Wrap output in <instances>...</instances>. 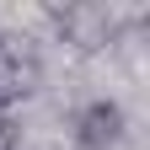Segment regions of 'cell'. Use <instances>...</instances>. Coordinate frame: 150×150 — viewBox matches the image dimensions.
<instances>
[{
    "instance_id": "4",
    "label": "cell",
    "mask_w": 150,
    "mask_h": 150,
    "mask_svg": "<svg viewBox=\"0 0 150 150\" xmlns=\"http://www.w3.org/2000/svg\"><path fill=\"white\" fill-rule=\"evenodd\" d=\"M0 150H22V123L16 118H0Z\"/></svg>"
},
{
    "instance_id": "2",
    "label": "cell",
    "mask_w": 150,
    "mask_h": 150,
    "mask_svg": "<svg viewBox=\"0 0 150 150\" xmlns=\"http://www.w3.org/2000/svg\"><path fill=\"white\" fill-rule=\"evenodd\" d=\"M38 86H43L38 48L16 32H0V118H11L27 97H38Z\"/></svg>"
},
{
    "instance_id": "1",
    "label": "cell",
    "mask_w": 150,
    "mask_h": 150,
    "mask_svg": "<svg viewBox=\"0 0 150 150\" xmlns=\"http://www.w3.org/2000/svg\"><path fill=\"white\" fill-rule=\"evenodd\" d=\"M48 27L75 54H102L107 43H118V11L102 6V0H64V6H48Z\"/></svg>"
},
{
    "instance_id": "3",
    "label": "cell",
    "mask_w": 150,
    "mask_h": 150,
    "mask_svg": "<svg viewBox=\"0 0 150 150\" xmlns=\"http://www.w3.org/2000/svg\"><path fill=\"white\" fill-rule=\"evenodd\" d=\"M129 134V118L112 97H91L70 112V150H118Z\"/></svg>"
}]
</instances>
